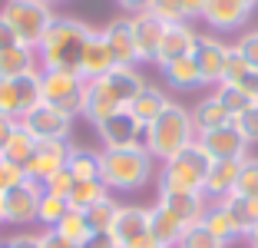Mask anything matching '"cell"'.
Wrapping results in <instances>:
<instances>
[{"label":"cell","instance_id":"cell-49","mask_svg":"<svg viewBox=\"0 0 258 248\" xmlns=\"http://www.w3.org/2000/svg\"><path fill=\"white\" fill-rule=\"evenodd\" d=\"M205 4H209V0H182V17H185V23L196 20V17H202Z\"/></svg>","mask_w":258,"mask_h":248},{"label":"cell","instance_id":"cell-56","mask_svg":"<svg viewBox=\"0 0 258 248\" xmlns=\"http://www.w3.org/2000/svg\"><path fill=\"white\" fill-rule=\"evenodd\" d=\"M245 4H248V7H251V10H255V7H258V0H245Z\"/></svg>","mask_w":258,"mask_h":248},{"label":"cell","instance_id":"cell-53","mask_svg":"<svg viewBox=\"0 0 258 248\" xmlns=\"http://www.w3.org/2000/svg\"><path fill=\"white\" fill-rule=\"evenodd\" d=\"M245 241H248V248H258V225L251 232H245Z\"/></svg>","mask_w":258,"mask_h":248},{"label":"cell","instance_id":"cell-7","mask_svg":"<svg viewBox=\"0 0 258 248\" xmlns=\"http://www.w3.org/2000/svg\"><path fill=\"white\" fill-rule=\"evenodd\" d=\"M40 96L46 106H53L67 116L83 113L86 80L76 70H40Z\"/></svg>","mask_w":258,"mask_h":248},{"label":"cell","instance_id":"cell-37","mask_svg":"<svg viewBox=\"0 0 258 248\" xmlns=\"http://www.w3.org/2000/svg\"><path fill=\"white\" fill-rule=\"evenodd\" d=\"M232 196L258 199V159L255 156L242 159V165H238V182H235V192H232Z\"/></svg>","mask_w":258,"mask_h":248},{"label":"cell","instance_id":"cell-3","mask_svg":"<svg viewBox=\"0 0 258 248\" xmlns=\"http://www.w3.org/2000/svg\"><path fill=\"white\" fill-rule=\"evenodd\" d=\"M99 179L113 192H139L156 179V159L143 143L99 152Z\"/></svg>","mask_w":258,"mask_h":248},{"label":"cell","instance_id":"cell-34","mask_svg":"<svg viewBox=\"0 0 258 248\" xmlns=\"http://www.w3.org/2000/svg\"><path fill=\"white\" fill-rule=\"evenodd\" d=\"M212 96L219 99V103L225 106V109H228V113H232V116L245 113V109H248V106L255 103V99H251V96H248V93H245V90H238L235 83H219V86H215V90H212Z\"/></svg>","mask_w":258,"mask_h":248},{"label":"cell","instance_id":"cell-48","mask_svg":"<svg viewBox=\"0 0 258 248\" xmlns=\"http://www.w3.org/2000/svg\"><path fill=\"white\" fill-rule=\"evenodd\" d=\"M235 86H238V90H245V93H248V96L258 103V70H248V73H245L242 80L235 83Z\"/></svg>","mask_w":258,"mask_h":248},{"label":"cell","instance_id":"cell-10","mask_svg":"<svg viewBox=\"0 0 258 248\" xmlns=\"http://www.w3.org/2000/svg\"><path fill=\"white\" fill-rule=\"evenodd\" d=\"M70 139H37V149H33L30 162H27V179L43 185L50 175H56L67 165V156H70Z\"/></svg>","mask_w":258,"mask_h":248},{"label":"cell","instance_id":"cell-44","mask_svg":"<svg viewBox=\"0 0 258 248\" xmlns=\"http://www.w3.org/2000/svg\"><path fill=\"white\" fill-rule=\"evenodd\" d=\"M235 50L245 56V63H248L251 70H258V30L242 33V37H238V43H235Z\"/></svg>","mask_w":258,"mask_h":248},{"label":"cell","instance_id":"cell-55","mask_svg":"<svg viewBox=\"0 0 258 248\" xmlns=\"http://www.w3.org/2000/svg\"><path fill=\"white\" fill-rule=\"evenodd\" d=\"M43 4H50V7H56V4H67V0H43Z\"/></svg>","mask_w":258,"mask_h":248},{"label":"cell","instance_id":"cell-18","mask_svg":"<svg viewBox=\"0 0 258 248\" xmlns=\"http://www.w3.org/2000/svg\"><path fill=\"white\" fill-rule=\"evenodd\" d=\"M113 67H119V63H116V56H113V50H109L106 37H103V30H93L90 40H86V46H83V56H80V76L90 83V80L106 76Z\"/></svg>","mask_w":258,"mask_h":248},{"label":"cell","instance_id":"cell-32","mask_svg":"<svg viewBox=\"0 0 258 248\" xmlns=\"http://www.w3.org/2000/svg\"><path fill=\"white\" fill-rule=\"evenodd\" d=\"M222 205L232 212V218L238 222V228H242V232H251V228L258 225V199L228 196V199H222Z\"/></svg>","mask_w":258,"mask_h":248},{"label":"cell","instance_id":"cell-19","mask_svg":"<svg viewBox=\"0 0 258 248\" xmlns=\"http://www.w3.org/2000/svg\"><path fill=\"white\" fill-rule=\"evenodd\" d=\"M103 37H106L109 50H113L116 63L119 67H136L139 53H136V40H133V20L129 17H116L103 27Z\"/></svg>","mask_w":258,"mask_h":248},{"label":"cell","instance_id":"cell-50","mask_svg":"<svg viewBox=\"0 0 258 248\" xmlns=\"http://www.w3.org/2000/svg\"><path fill=\"white\" fill-rule=\"evenodd\" d=\"M149 4H152V0H116V7H122V10H126V17L149 10Z\"/></svg>","mask_w":258,"mask_h":248},{"label":"cell","instance_id":"cell-30","mask_svg":"<svg viewBox=\"0 0 258 248\" xmlns=\"http://www.w3.org/2000/svg\"><path fill=\"white\" fill-rule=\"evenodd\" d=\"M33 149H37V139L27 133V126H23V122H14V133H10L7 146H4V159H10V162H17V165H23V169H27Z\"/></svg>","mask_w":258,"mask_h":248},{"label":"cell","instance_id":"cell-23","mask_svg":"<svg viewBox=\"0 0 258 248\" xmlns=\"http://www.w3.org/2000/svg\"><path fill=\"white\" fill-rule=\"evenodd\" d=\"M156 202L166 205V209L172 212L185 228L196 225V222H202L205 209H209V199H205L202 192H169V196H159Z\"/></svg>","mask_w":258,"mask_h":248},{"label":"cell","instance_id":"cell-40","mask_svg":"<svg viewBox=\"0 0 258 248\" xmlns=\"http://www.w3.org/2000/svg\"><path fill=\"white\" fill-rule=\"evenodd\" d=\"M149 14L162 23H185L182 17V0H152L149 4Z\"/></svg>","mask_w":258,"mask_h":248},{"label":"cell","instance_id":"cell-2","mask_svg":"<svg viewBox=\"0 0 258 248\" xmlns=\"http://www.w3.org/2000/svg\"><path fill=\"white\" fill-rule=\"evenodd\" d=\"M93 27L76 17H53L46 33L37 43V60L40 70H76L80 73V56L90 40Z\"/></svg>","mask_w":258,"mask_h":248},{"label":"cell","instance_id":"cell-31","mask_svg":"<svg viewBox=\"0 0 258 248\" xmlns=\"http://www.w3.org/2000/svg\"><path fill=\"white\" fill-rule=\"evenodd\" d=\"M106 196H109V189H106L103 179H80L73 185V192H70V209L83 212V209H90V205L103 202Z\"/></svg>","mask_w":258,"mask_h":248},{"label":"cell","instance_id":"cell-52","mask_svg":"<svg viewBox=\"0 0 258 248\" xmlns=\"http://www.w3.org/2000/svg\"><path fill=\"white\" fill-rule=\"evenodd\" d=\"M10 133H14V119H4L0 116V156H4V146H7Z\"/></svg>","mask_w":258,"mask_h":248},{"label":"cell","instance_id":"cell-36","mask_svg":"<svg viewBox=\"0 0 258 248\" xmlns=\"http://www.w3.org/2000/svg\"><path fill=\"white\" fill-rule=\"evenodd\" d=\"M116 209H119V205L109 196L103 199V202L83 209V218H86V225H90V232H109V225H113V218H116Z\"/></svg>","mask_w":258,"mask_h":248},{"label":"cell","instance_id":"cell-29","mask_svg":"<svg viewBox=\"0 0 258 248\" xmlns=\"http://www.w3.org/2000/svg\"><path fill=\"white\" fill-rule=\"evenodd\" d=\"M67 169L73 172V179H99V152L90 149V146H70L67 156Z\"/></svg>","mask_w":258,"mask_h":248},{"label":"cell","instance_id":"cell-6","mask_svg":"<svg viewBox=\"0 0 258 248\" xmlns=\"http://www.w3.org/2000/svg\"><path fill=\"white\" fill-rule=\"evenodd\" d=\"M53 17H56L53 7L43 0H7L0 7V20L17 33L23 46H33V50H37L40 37L46 33V27L53 23Z\"/></svg>","mask_w":258,"mask_h":248},{"label":"cell","instance_id":"cell-1","mask_svg":"<svg viewBox=\"0 0 258 248\" xmlns=\"http://www.w3.org/2000/svg\"><path fill=\"white\" fill-rule=\"evenodd\" d=\"M143 86H146V80L139 76L136 67H113L106 76L86 83L83 113H80V116H86V119L96 126V122H103L106 116L126 109V106L136 99V93L143 90Z\"/></svg>","mask_w":258,"mask_h":248},{"label":"cell","instance_id":"cell-21","mask_svg":"<svg viewBox=\"0 0 258 248\" xmlns=\"http://www.w3.org/2000/svg\"><path fill=\"white\" fill-rule=\"evenodd\" d=\"M238 165L242 162H235V159H212L209 175H205V189H202V196L209 199V202H222V199H228L235 192Z\"/></svg>","mask_w":258,"mask_h":248},{"label":"cell","instance_id":"cell-41","mask_svg":"<svg viewBox=\"0 0 258 248\" xmlns=\"http://www.w3.org/2000/svg\"><path fill=\"white\" fill-rule=\"evenodd\" d=\"M73 185H76L73 172H70L67 165H63L60 172H56V175H50V179H46V182H43L40 189H43L46 196H60V199H70V192H73Z\"/></svg>","mask_w":258,"mask_h":248},{"label":"cell","instance_id":"cell-15","mask_svg":"<svg viewBox=\"0 0 258 248\" xmlns=\"http://www.w3.org/2000/svg\"><path fill=\"white\" fill-rule=\"evenodd\" d=\"M196 139L212 159H235V162H242V159L248 156V146H251L248 139L238 133L235 122H228V126H222V129H212V133H202V136H196Z\"/></svg>","mask_w":258,"mask_h":248},{"label":"cell","instance_id":"cell-24","mask_svg":"<svg viewBox=\"0 0 258 248\" xmlns=\"http://www.w3.org/2000/svg\"><path fill=\"white\" fill-rule=\"evenodd\" d=\"M228 122H235V116L228 113L212 93L202 96L196 106H192V126H196V136L212 133V129H222V126H228Z\"/></svg>","mask_w":258,"mask_h":248},{"label":"cell","instance_id":"cell-14","mask_svg":"<svg viewBox=\"0 0 258 248\" xmlns=\"http://www.w3.org/2000/svg\"><path fill=\"white\" fill-rule=\"evenodd\" d=\"M20 122L27 126V133L33 139H70V133H73V116L60 113V109H53L46 103L33 106Z\"/></svg>","mask_w":258,"mask_h":248},{"label":"cell","instance_id":"cell-17","mask_svg":"<svg viewBox=\"0 0 258 248\" xmlns=\"http://www.w3.org/2000/svg\"><path fill=\"white\" fill-rule=\"evenodd\" d=\"M251 17V7L245 0H209L202 10V20L219 33H228V30H238L245 27Z\"/></svg>","mask_w":258,"mask_h":248},{"label":"cell","instance_id":"cell-20","mask_svg":"<svg viewBox=\"0 0 258 248\" xmlns=\"http://www.w3.org/2000/svg\"><path fill=\"white\" fill-rule=\"evenodd\" d=\"M129 20H133V40H136L139 63H156V50H159L162 27H166V23L156 20L149 10H143V14H133Z\"/></svg>","mask_w":258,"mask_h":248},{"label":"cell","instance_id":"cell-47","mask_svg":"<svg viewBox=\"0 0 258 248\" xmlns=\"http://www.w3.org/2000/svg\"><path fill=\"white\" fill-rule=\"evenodd\" d=\"M80 248H119V245L113 241V235H109V232H93Z\"/></svg>","mask_w":258,"mask_h":248},{"label":"cell","instance_id":"cell-12","mask_svg":"<svg viewBox=\"0 0 258 248\" xmlns=\"http://www.w3.org/2000/svg\"><path fill=\"white\" fill-rule=\"evenodd\" d=\"M40 196H43V189L30 179L23 182V185L10 189V192H4V222H10L17 228H27L30 222H37Z\"/></svg>","mask_w":258,"mask_h":248},{"label":"cell","instance_id":"cell-8","mask_svg":"<svg viewBox=\"0 0 258 248\" xmlns=\"http://www.w3.org/2000/svg\"><path fill=\"white\" fill-rule=\"evenodd\" d=\"M40 103H43V96H40V70L27 76H14V80H0V116L4 119L20 122Z\"/></svg>","mask_w":258,"mask_h":248},{"label":"cell","instance_id":"cell-28","mask_svg":"<svg viewBox=\"0 0 258 248\" xmlns=\"http://www.w3.org/2000/svg\"><path fill=\"white\" fill-rule=\"evenodd\" d=\"M162 76H166V83L172 86V90H179V93H189V90H199V86H202V73H199V67H196L192 56L162 67Z\"/></svg>","mask_w":258,"mask_h":248},{"label":"cell","instance_id":"cell-39","mask_svg":"<svg viewBox=\"0 0 258 248\" xmlns=\"http://www.w3.org/2000/svg\"><path fill=\"white\" fill-rule=\"evenodd\" d=\"M23 182H27V169L0 156V196L10 192V189H17V185H23Z\"/></svg>","mask_w":258,"mask_h":248},{"label":"cell","instance_id":"cell-27","mask_svg":"<svg viewBox=\"0 0 258 248\" xmlns=\"http://www.w3.org/2000/svg\"><path fill=\"white\" fill-rule=\"evenodd\" d=\"M166 106H169V96H166V93H162L156 83H146L143 90L136 93V99L129 103V113L136 116L143 126H149V122L156 119V116H159Z\"/></svg>","mask_w":258,"mask_h":248},{"label":"cell","instance_id":"cell-25","mask_svg":"<svg viewBox=\"0 0 258 248\" xmlns=\"http://www.w3.org/2000/svg\"><path fill=\"white\" fill-rule=\"evenodd\" d=\"M40 60H37V50L33 46H10V50H0V80H14V76H27V73H37Z\"/></svg>","mask_w":258,"mask_h":248},{"label":"cell","instance_id":"cell-43","mask_svg":"<svg viewBox=\"0 0 258 248\" xmlns=\"http://www.w3.org/2000/svg\"><path fill=\"white\" fill-rule=\"evenodd\" d=\"M235 126H238V133H242L248 143H258V103H251L245 113L235 116Z\"/></svg>","mask_w":258,"mask_h":248},{"label":"cell","instance_id":"cell-5","mask_svg":"<svg viewBox=\"0 0 258 248\" xmlns=\"http://www.w3.org/2000/svg\"><path fill=\"white\" fill-rule=\"evenodd\" d=\"M209 165H212V156H209L196 139V143L185 146L175 159H169V162L159 165V172H156L159 196H169V192H202Z\"/></svg>","mask_w":258,"mask_h":248},{"label":"cell","instance_id":"cell-16","mask_svg":"<svg viewBox=\"0 0 258 248\" xmlns=\"http://www.w3.org/2000/svg\"><path fill=\"white\" fill-rule=\"evenodd\" d=\"M199 33L192 30L189 23H166L162 27V40H159V50H156V67H169L175 60H185L192 56V46H196Z\"/></svg>","mask_w":258,"mask_h":248},{"label":"cell","instance_id":"cell-54","mask_svg":"<svg viewBox=\"0 0 258 248\" xmlns=\"http://www.w3.org/2000/svg\"><path fill=\"white\" fill-rule=\"evenodd\" d=\"M0 225H4V196H0Z\"/></svg>","mask_w":258,"mask_h":248},{"label":"cell","instance_id":"cell-26","mask_svg":"<svg viewBox=\"0 0 258 248\" xmlns=\"http://www.w3.org/2000/svg\"><path fill=\"white\" fill-rule=\"evenodd\" d=\"M202 222H205V228H209L222 245H228V241H235V238H245V232L238 228V222L232 218V212H228L222 202H209Z\"/></svg>","mask_w":258,"mask_h":248},{"label":"cell","instance_id":"cell-45","mask_svg":"<svg viewBox=\"0 0 258 248\" xmlns=\"http://www.w3.org/2000/svg\"><path fill=\"white\" fill-rule=\"evenodd\" d=\"M0 248H40V235L20 228V232L7 235V238H0Z\"/></svg>","mask_w":258,"mask_h":248},{"label":"cell","instance_id":"cell-22","mask_svg":"<svg viewBox=\"0 0 258 248\" xmlns=\"http://www.w3.org/2000/svg\"><path fill=\"white\" fill-rule=\"evenodd\" d=\"M182 232H185V225L162 202L149 205V238L156 241V245H162V248H179Z\"/></svg>","mask_w":258,"mask_h":248},{"label":"cell","instance_id":"cell-42","mask_svg":"<svg viewBox=\"0 0 258 248\" xmlns=\"http://www.w3.org/2000/svg\"><path fill=\"white\" fill-rule=\"evenodd\" d=\"M248 63H245V56L235 50V46H228V56H225V73H222V83H238L245 73H248Z\"/></svg>","mask_w":258,"mask_h":248},{"label":"cell","instance_id":"cell-38","mask_svg":"<svg viewBox=\"0 0 258 248\" xmlns=\"http://www.w3.org/2000/svg\"><path fill=\"white\" fill-rule=\"evenodd\" d=\"M179 248H225L219 238H215L209 228H205V222H196V225H189L182 232V241H179Z\"/></svg>","mask_w":258,"mask_h":248},{"label":"cell","instance_id":"cell-13","mask_svg":"<svg viewBox=\"0 0 258 248\" xmlns=\"http://www.w3.org/2000/svg\"><path fill=\"white\" fill-rule=\"evenodd\" d=\"M225 56L228 46L219 37H209V33H199L196 46H192V60H196L199 73H202V86H219L222 73H225Z\"/></svg>","mask_w":258,"mask_h":248},{"label":"cell","instance_id":"cell-51","mask_svg":"<svg viewBox=\"0 0 258 248\" xmlns=\"http://www.w3.org/2000/svg\"><path fill=\"white\" fill-rule=\"evenodd\" d=\"M17 43H20V40H17V33L10 30L4 20H0V50H10V46H17Z\"/></svg>","mask_w":258,"mask_h":248},{"label":"cell","instance_id":"cell-4","mask_svg":"<svg viewBox=\"0 0 258 248\" xmlns=\"http://www.w3.org/2000/svg\"><path fill=\"white\" fill-rule=\"evenodd\" d=\"M192 143H196L192 109H185L182 103H172V99H169V106L146 126V133H143V146L149 149V156L156 159V162L175 159Z\"/></svg>","mask_w":258,"mask_h":248},{"label":"cell","instance_id":"cell-9","mask_svg":"<svg viewBox=\"0 0 258 248\" xmlns=\"http://www.w3.org/2000/svg\"><path fill=\"white\" fill-rule=\"evenodd\" d=\"M143 133H146V126L129 113V106L119 109V113H113V116H106L103 122H96V136H99V143H103V149L139 146L143 143Z\"/></svg>","mask_w":258,"mask_h":248},{"label":"cell","instance_id":"cell-35","mask_svg":"<svg viewBox=\"0 0 258 248\" xmlns=\"http://www.w3.org/2000/svg\"><path fill=\"white\" fill-rule=\"evenodd\" d=\"M70 212V199H60V196H40V209H37V222L43 228H56L60 218Z\"/></svg>","mask_w":258,"mask_h":248},{"label":"cell","instance_id":"cell-33","mask_svg":"<svg viewBox=\"0 0 258 248\" xmlns=\"http://www.w3.org/2000/svg\"><path fill=\"white\" fill-rule=\"evenodd\" d=\"M53 232L60 235V238H67L70 245H76V248H80V245H83V241L93 235L90 225H86V218H83V212H76V209H70L67 215L60 218V225H56Z\"/></svg>","mask_w":258,"mask_h":248},{"label":"cell","instance_id":"cell-11","mask_svg":"<svg viewBox=\"0 0 258 248\" xmlns=\"http://www.w3.org/2000/svg\"><path fill=\"white\" fill-rule=\"evenodd\" d=\"M109 235L119 248H136L139 241L149 238V209L146 205H119Z\"/></svg>","mask_w":258,"mask_h":248},{"label":"cell","instance_id":"cell-46","mask_svg":"<svg viewBox=\"0 0 258 248\" xmlns=\"http://www.w3.org/2000/svg\"><path fill=\"white\" fill-rule=\"evenodd\" d=\"M40 248H76V245H70L67 238H60L53 228H43V232H40Z\"/></svg>","mask_w":258,"mask_h":248}]
</instances>
